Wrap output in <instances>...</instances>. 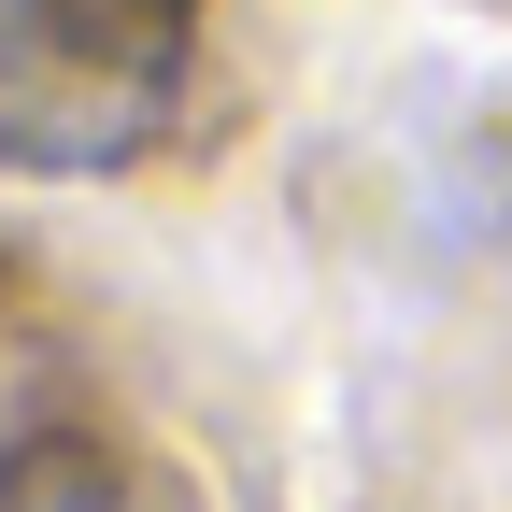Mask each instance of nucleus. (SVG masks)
<instances>
[{
    "label": "nucleus",
    "instance_id": "nucleus-2",
    "mask_svg": "<svg viewBox=\"0 0 512 512\" xmlns=\"http://www.w3.org/2000/svg\"><path fill=\"white\" fill-rule=\"evenodd\" d=\"M0 512H128V470L86 456V441H29V456L0 470Z\"/></svg>",
    "mask_w": 512,
    "mask_h": 512
},
{
    "label": "nucleus",
    "instance_id": "nucleus-1",
    "mask_svg": "<svg viewBox=\"0 0 512 512\" xmlns=\"http://www.w3.org/2000/svg\"><path fill=\"white\" fill-rule=\"evenodd\" d=\"M185 0H0V143L15 157H114L171 86Z\"/></svg>",
    "mask_w": 512,
    "mask_h": 512
}]
</instances>
